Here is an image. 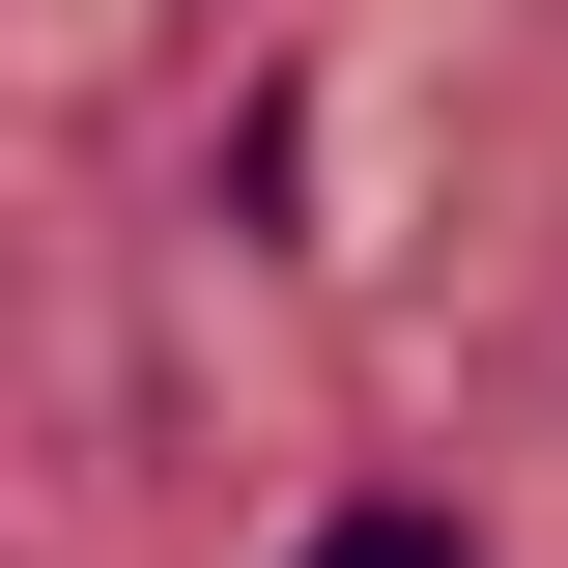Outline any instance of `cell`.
<instances>
[{
    "label": "cell",
    "mask_w": 568,
    "mask_h": 568,
    "mask_svg": "<svg viewBox=\"0 0 568 568\" xmlns=\"http://www.w3.org/2000/svg\"><path fill=\"white\" fill-rule=\"evenodd\" d=\"M284 568H484V540H455V511H426V484H369V511H313V540H284Z\"/></svg>",
    "instance_id": "6da1fadb"
}]
</instances>
